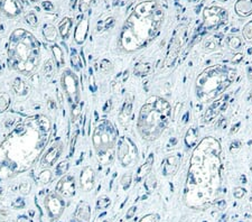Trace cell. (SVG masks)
Wrapping results in <instances>:
<instances>
[{"label":"cell","instance_id":"ba28073f","mask_svg":"<svg viewBox=\"0 0 252 222\" xmlns=\"http://www.w3.org/2000/svg\"><path fill=\"white\" fill-rule=\"evenodd\" d=\"M61 87H62L64 95L66 96L71 110L81 106L80 82H79L78 75L75 74L73 70L64 69L62 75H61Z\"/></svg>","mask_w":252,"mask_h":222},{"label":"cell","instance_id":"9f6ffc18","mask_svg":"<svg viewBox=\"0 0 252 222\" xmlns=\"http://www.w3.org/2000/svg\"><path fill=\"white\" fill-rule=\"evenodd\" d=\"M92 87V91L94 92L96 90L95 88V84H94V78H93V75L91 74V77H90V89Z\"/></svg>","mask_w":252,"mask_h":222},{"label":"cell","instance_id":"277c9868","mask_svg":"<svg viewBox=\"0 0 252 222\" xmlns=\"http://www.w3.org/2000/svg\"><path fill=\"white\" fill-rule=\"evenodd\" d=\"M41 61V44L31 32L16 28L10 34L7 48V63L10 70L32 77Z\"/></svg>","mask_w":252,"mask_h":222},{"label":"cell","instance_id":"2e32d148","mask_svg":"<svg viewBox=\"0 0 252 222\" xmlns=\"http://www.w3.org/2000/svg\"><path fill=\"white\" fill-rule=\"evenodd\" d=\"M96 182L95 171L91 166H84L80 173V188L84 193L93 191Z\"/></svg>","mask_w":252,"mask_h":222},{"label":"cell","instance_id":"52a82bcc","mask_svg":"<svg viewBox=\"0 0 252 222\" xmlns=\"http://www.w3.org/2000/svg\"><path fill=\"white\" fill-rule=\"evenodd\" d=\"M118 144V130L109 119H101L92 132V145L100 164L112 163Z\"/></svg>","mask_w":252,"mask_h":222},{"label":"cell","instance_id":"d6a6232c","mask_svg":"<svg viewBox=\"0 0 252 222\" xmlns=\"http://www.w3.org/2000/svg\"><path fill=\"white\" fill-rule=\"evenodd\" d=\"M114 25V18L110 16H103L102 18L99 20L98 23V31L99 32H104L110 30Z\"/></svg>","mask_w":252,"mask_h":222},{"label":"cell","instance_id":"8992f818","mask_svg":"<svg viewBox=\"0 0 252 222\" xmlns=\"http://www.w3.org/2000/svg\"><path fill=\"white\" fill-rule=\"evenodd\" d=\"M236 71L231 66L215 64L202 71L195 81L196 98L202 103L215 101L235 82Z\"/></svg>","mask_w":252,"mask_h":222},{"label":"cell","instance_id":"9a60e30c","mask_svg":"<svg viewBox=\"0 0 252 222\" xmlns=\"http://www.w3.org/2000/svg\"><path fill=\"white\" fill-rule=\"evenodd\" d=\"M24 6L20 0H0V12L7 18H16L23 13Z\"/></svg>","mask_w":252,"mask_h":222},{"label":"cell","instance_id":"1f68e13d","mask_svg":"<svg viewBox=\"0 0 252 222\" xmlns=\"http://www.w3.org/2000/svg\"><path fill=\"white\" fill-rule=\"evenodd\" d=\"M226 45H228V48L232 49V51H239L243 46V42L242 39L239 36H236V35H231V36H229L228 39H226Z\"/></svg>","mask_w":252,"mask_h":222},{"label":"cell","instance_id":"7bdbcfd3","mask_svg":"<svg viewBox=\"0 0 252 222\" xmlns=\"http://www.w3.org/2000/svg\"><path fill=\"white\" fill-rule=\"evenodd\" d=\"M110 203H111L110 198H108L107 195H102V196H100V198L98 199L96 207H98V210H104V209H107V207L110 206Z\"/></svg>","mask_w":252,"mask_h":222},{"label":"cell","instance_id":"5bb4252c","mask_svg":"<svg viewBox=\"0 0 252 222\" xmlns=\"http://www.w3.org/2000/svg\"><path fill=\"white\" fill-rule=\"evenodd\" d=\"M55 191L62 195L64 199L73 198L77 193V182L73 174H64L55 186Z\"/></svg>","mask_w":252,"mask_h":222},{"label":"cell","instance_id":"836d02e7","mask_svg":"<svg viewBox=\"0 0 252 222\" xmlns=\"http://www.w3.org/2000/svg\"><path fill=\"white\" fill-rule=\"evenodd\" d=\"M54 71H55V64H54L53 59H48L45 61L44 65H43V74L46 79H50L53 77Z\"/></svg>","mask_w":252,"mask_h":222},{"label":"cell","instance_id":"3957f363","mask_svg":"<svg viewBox=\"0 0 252 222\" xmlns=\"http://www.w3.org/2000/svg\"><path fill=\"white\" fill-rule=\"evenodd\" d=\"M166 18V9L159 0H145L136 5L125 20L118 38V48L124 53H135L155 41Z\"/></svg>","mask_w":252,"mask_h":222},{"label":"cell","instance_id":"f6af8a7d","mask_svg":"<svg viewBox=\"0 0 252 222\" xmlns=\"http://www.w3.org/2000/svg\"><path fill=\"white\" fill-rule=\"evenodd\" d=\"M18 191H19L20 194L23 195H27L30 194L32 191V184L30 182H21L19 184V188H18Z\"/></svg>","mask_w":252,"mask_h":222},{"label":"cell","instance_id":"9c48e42d","mask_svg":"<svg viewBox=\"0 0 252 222\" xmlns=\"http://www.w3.org/2000/svg\"><path fill=\"white\" fill-rule=\"evenodd\" d=\"M117 156L122 167H131L138 162V148L131 138L122 136L118 139Z\"/></svg>","mask_w":252,"mask_h":222},{"label":"cell","instance_id":"e0dca14e","mask_svg":"<svg viewBox=\"0 0 252 222\" xmlns=\"http://www.w3.org/2000/svg\"><path fill=\"white\" fill-rule=\"evenodd\" d=\"M179 165H181V156L177 154H171L164 159L161 173L164 176H172L177 173Z\"/></svg>","mask_w":252,"mask_h":222},{"label":"cell","instance_id":"74e56055","mask_svg":"<svg viewBox=\"0 0 252 222\" xmlns=\"http://www.w3.org/2000/svg\"><path fill=\"white\" fill-rule=\"evenodd\" d=\"M156 185H157L156 176L150 173L148 176L145 178V188L147 191H148V193H151L155 189H156Z\"/></svg>","mask_w":252,"mask_h":222},{"label":"cell","instance_id":"f5cc1de1","mask_svg":"<svg viewBox=\"0 0 252 222\" xmlns=\"http://www.w3.org/2000/svg\"><path fill=\"white\" fill-rule=\"evenodd\" d=\"M243 54L242 53H236V54H235V56H233V59H232V63L233 64H240L241 62H242L243 61Z\"/></svg>","mask_w":252,"mask_h":222},{"label":"cell","instance_id":"003e7915","mask_svg":"<svg viewBox=\"0 0 252 222\" xmlns=\"http://www.w3.org/2000/svg\"><path fill=\"white\" fill-rule=\"evenodd\" d=\"M250 99H251V101H252V91L250 92Z\"/></svg>","mask_w":252,"mask_h":222},{"label":"cell","instance_id":"db71d44e","mask_svg":"<svg viewBox=\"0 0 252 222\" xmlns=\"http://www.w3.org/2000/svg\"><path fill=\"white\" fill-rule=\"evenodd\" d=\"M43 8H44L46 12H53L54 10V5L50 1H44L42 3Z\"/></svg>","mask_w":252,"mask_h":222},{"label":"cell","instance_id":"ab89813d","mask_svg":"<svg viewBox=\"0 0 252 222\" xmlns=\"http://www.w3.org/2000/svg\"><path fill=\"white\" fill-rule=\"evenodd\" d=\"M68 165H70L68 160H63V162L57 164L56 167H55V175H56V176H63L64 174H66L67 170H68Z\"/></svg>","mask_w":252,"mask_h":222},{"label":"cell","instance_id":"d590c367","mask_svg":"<svg viewBox=\"0 0 252 222\" xmlns=\"http://www.w3.org/2000/svg\"><path fill=\"white\" fill-rule=\"evenodd\" d=\"M71 64H72V67H73L74 71H81L83 69V65H82V61H81V57L80 55L78 54V52L73 49V51L71 52Z\"/></svg>","mask_w":252,"mask_h":222},{"label":"cell","instance_id":"816d5d0a","mask_svg":"<svg viewBox=\"0 0 252 222\" xmlns=\"http://www.w3.org/2000/svg\"><path fill=\"white\" fill-rule=\"evenodd\" d=\"M46 106H47V109L49 110V111H55L56 109H57V106H56V103H55V100H53V99H48L47 100V102H46Z\"/></svg>","mask_w":252,"mask_h":222},{"label":"cell","instance_id":"f546056e","mask_svg":"<svg viewBox=\"0 0 252 222\" xmlns=\"http://www.w3.org/2000/svg\"><path fill=\"white\" fill-rule=\"evenodd\" d=\"M153 72V65L150 63H139L135 66L134 74L137 77H147Z\"/></svg>","mask_w":252,"mask_h":222},{"label":"cell","instance_id":"7c38bea8","mask_svg":"<svg viewBox=\"0 0 252 222\" xmlns=\"http://www.w3.org/2000/svg\"><path fill=\"white\" fill-rule=\"evenodd\" d=\"M44 206L52 220H59L65 211V201L56 191L48 193L44 199Z\"/></svg>","mask_w":252,"mask_h":222},{"label":"cell","instance_id":"03108f58","mask_svg":"<svg viewBox=\"0 0 252 222\" xmlns=\"http://www.w3.org/2000/svg\"><path fill=\"white\" fill-rule=\"evenodd\" d=\"M219 1H221V2H225V1H228V0H219Z\"/></svg>","mask_w":252,"mask_h":222},{"label":"cell","instance_id":"4dcf8cb0","mask_svg":"<svg viewBox=\"0 0 252 222\" xmlns=\"http://www.w3.org/2000/svg\"><path fill=\"white\" fill-rule=\"evenodd\" d=\"M53 178H54L53 172L50 171L49 168H44V170L39 172L38 176H37V178H36V180H37V182H38L39 184L47 185V184L50 183V182L53 181Z\"/></svg>","mask_w":252,"mask_h":222},{"label":"cell","instance_id":"ee69618b","mask_svg":"<svg viewBox=\"0 0 252 222\" xmlns=\"http://www.w3.org/2000/svg\"><path fill=\"white\" fill-rule=\"evenodd\" d=\"M131 182H132V174L130 173V172H128V173H125L124 175H122L120 183L122 185V188H124V190L129 189V186L131 185Z\"/></svg>","mask_w":252,"mask_h":222},{"label":"cell","instance_id":"484cf974","mask_svg":"<svg viewBox=\"0 0 252 222\" xmlns=\"http://www.w3.org/2000/svg\"><path fill=\"white\" fill-rule=\"evenodd\" d=\"M43 35L47 42H56L59 37V30L52 24H45L43 27Z\"/></svg>","mask_w":252,"mask_h":222},{"label":"cell","instance_id":"f1b7e54d","mask_svg":"<svg viewBox=\"0 0 252 222\" xmlns=\"http://www.w3.org/2000/svg\"><path fill=\"white\" fill-rule=\"evenodd\" d=\"M52 53H53V60L57 67H64L65 66V59H64V52L63 49L60 48L59 45L52 46Z\"/></svg>","mask_w":252,"mask_h":222},{"label":"cell","instance_id":"60d3db41","mask_svg":"<svg viewBox=\"0 0 252 222\" xmlns=\"http://www.w3.org/2000/svg\"><path fill=\"white\" fill-rule=\"evenodd\" d=\"M25 20H26L27 25H30L31 27L36 28L38 26V18L34 12L27 13L26 16H25Z\"/></svg>","mask_w":252,"mask_h":222},{"label":"cell","instance_id":"8fae6325","mask_svg":"<svg viewBox=\"0 0 252 222\" xmlns=\"http://www.w3.org/2000/svg\"><path fill=\"white\" fill-rule=\"evenodd\" d=\"M228 10L220 6L206 7L203 12L204 26L206 30H215L228 21Z\"/></svg>","mask_w":252,"mask_h":222},{"label":"cell","instance_id":"5b68a950","mask_svg":"<svg viewBox=\"0 0 252 222\" xmlns=\"http://www.w3.org/2000/svg\"><path fill=\"white\" fill-rule=\"evenodd\" d=\"M172 114V106L166 99L158 95L147 99L137 120V129L143 141H157L169 125Z\"/></svg>","mask_w":252,"mask_h":222},{"label":"cell","instance_id":"6f0895ef","mask_svg":"<svg viewBox=\"0 0 252 222\" xmlns=\"http://www.w3.org/2000/svg\"><path fill=\"white\" fill-rule=\"evenodd\" d=\"M17 222H31V220H30V218L26 216H20V217H18Z\"/></svg>","mask_w":252,"mask_h":222},{"label":"cell","instance_id":"44dd1931","mask_svg":"<svg viewBox=\"0 0 252 222\" xmlns=\"http://www.w3.org/2000/svg\"><path fill=\"white\" fill-rule=\"evenodd\" d=\"M155 163V155L154 154H150V155L147 157L145 163L142 165H140V167L138 168L136 173V182H140L148 176V175L151 173V170H153Z\"/></svg>","mask_w":252,"mask_h":222},{"label":"cell","instance_id":"bcb514c9","mask_svg":"<svg viewBox=\"0 0 252 222\" xmlns=\"http://www.w3.org/2000/svg\"><path fill=\"white\" fill-rule=\"evenodd\" d=\"M159 221V214L157 213H149L143 216L139 222H158Z\"/></svg>","mask_w":252,"mask_h":222},{"label":"cell","instance_id":"f35d334b","mask_svg":"<svg viewBox=\"0 0 252 222\" xmlns=\"http://www.w3.org/2000/svg\"><path fill=\"white\" fill-rule=\"evenodd\" d=\"M242 36L248 43H252V20L248 21L242 28Z\"/></svg>","mask_w":252,"mask_h":222},{"label":"cell","instance_id":"7402d4cb","mask_svg":"<svg viewBox=\"0 0 252 222\" xmlns=\"http://www.w3.org/2000/svg\"><path fill=\"white\" fill-rule=\"evenodd\" d=\"M235 12L240 17L252 15V0H237L235 5Z\"/></svg>","mask_w":252,"mask_h":222},{"label":"cell","instance_id":"94428289","mask_svg":"<svg viewBox=\"0 0 252 222\" xmlns=\"http://www.w3.org/2000/svg\"><path fill=\"white\" fill-rule=\"evenodd\" d=\"M248 79H249V80L252 82V69L251 67L248 69Z\"/></svg>","mask_w":252,"mask_h":222},{"label":"cell","instance_id":"cb8c5ba5","mask_svg":"<svg viewBox=\"0 0 252 222\" xmlns=\"http://www.w3.org/2000/svg\"><path fill=\"white\" fill-rule=\"evenodd\" d=\"M223 108H226V101L224 102V100H218V101H214L213 105L210 107V109L207 110L206 114H205L204 120L206 121H211L213 120L218 114L221 112L223 110Z\"/></svg>","mask_w":252,"mask_h":222},{"label":"cell","instance_id":"11a10c76","mask_svg":"<svg viewBox=\"0 0 252 222\" xmlns=\"http://www.w3.org/2000/svg\"><path fill=\"white\" fill-rule=\"evenodd\" d=\"M136 210H137V207H136V206H131L130 209L128 210L127 214H126V218H127V219H131V218L135 216V213H136Z\"/></svg>","mask_w":252,"mask_h":222},{"label":"cell","instance_id":"6125c7cd","mask_svg":"<svg viewBox=\"0 0 252 222\" xmlns=\"http://www.w3.org/2000/svg\"><path fill=\"white\" fill-rule=\"evenodd\" d=\"M77 2H78V0H71V7H72V8H74V7L77 6Z\"/></svg>","mask_w":252,"mask_h":222},{"label":"cell","instance_id":"d6986e66","mask_svg":"<svg viewBox=\"0 0 252 222\" xmlns=\"http://www.w3.org/2000/svg\"><path fill=\"white\" fill-rule=\"evenodd\" d=\"M132 101H134V99H132L131 95H129V96H127V98H126L124 105H122V107H121L120 112H119V114H118L119 123H120L121 125L128 124L131 119Z\"/></svg>","mask_w":252,"mask_h":222},{"label":"cell","instance_id":"8d00e7d4","mask_svg":"<svg viewBox=\"0 0 252 222\" xmlns=\"http://www.w3.org/2000/svg\"><path fill=\"white\" fill-rule=\"evenodd\" d=\"M113 64L108 59H103L100 61V72L103 74H109L112 72Z\"/></svg>","mask_w":252,"mask_h":222},{"label":"cell","instance_id":"680465c9","mask_svg":"<svg viewBox=\"0 0 252 222\" xmlns=\"http://www.w3.org/2000/svg\"><path fill=\"white\" fill-rule=\"evenodd\" d=\"M63 95H64V93H62V92H61L60 90H57L56 95H57V99H59V102L61 103V105H62L63 101H64V99H63Z\"/></svg>","mask_w":252,"mask_h":222},{"label":"cell","instance_id":"681fc988","mask_svg":"<svg viewBox=\"0 0 252 222\" xmlns=\"http://www.w3.org/2000/svg\"><path fill=\"white\" fill-rule=\"evenodd\" d=\"M244 195H246V190H244L243 188H241V186H236V188L233 189V196H235L236 199L240 200V199H242Z\"/></svg>","mask_w":252,"mask_h":222},{"label":"cell","instance_id":"6da1fadb","mask_svg":"<svg viewBox=\"0 0 252 222\" xmlns=\"http://www.w3.org/2000/svg\"><path fill=\"white\" fill-rule=\"evenodd\" d=\"M50 135L52 123L45 114L20 120L0 144V181L15 178L41 160Z\"/></svg>","mask_w":252,"mask_h":222},{"label":"cell","instance_id":"91938a15","mask_svg":"<svg viewBox=\"0 0 252 222\" xmlns=\"http://www.w3.org/2000/svg\"><path fill=\"white\" fill-rule=\"evenodd\" d=\"M239 127H240V123H237V124L236 125V127L233 126V127H232V130H231V135L236 134V132L237 131V128H239Z\"/></svg>","mask_w":252,"mask_h":222},{"label":"cell","instance_id":"30bf717a","mask_svg":"<svg viewBox=\"0 0 252 222\" xmlns=\"http://www.w3.org/2000/svg\"><path fill=\"white\" fill-rule=\"evenodd\" d=\"M187 41V25H179L173 34L172 41L169 43L166 57L164 60V67H171L174 65L177 60L179 52Z\"/></svg>","mask_w":252,"mask_h":222},{"label":"cell","instance_id":"be15d7a7","mask_svg":"<svg viewBox=\"0 0 252 222\" xmlns=\"http://www.w3.org/2000/svg\"><path fill=\"white\" fill-rule=\"evenodd\" d=\"M129 0H119V5H125V3H127Z\"/></svg>","mask_w":252,"mask_h":222},{"label":"cell","instance_id":"e7e4bbea","mask_svg":"<svg viewBox=\"0 0 252 222\" xmlns=\"http://www.w3.org/2000/svg\"><path fill=\"white\" fill-rule=\"evenodd\" d=\"M2 73V65H1V63H0V74Z\"/></svg>","mask_w":252,"mask_h":222},{"label":"cell","instance_id":"4fadbf2b","mask_svg":"<svg viewBox=\"0 0 252 222\" xmlns=\"http://www.w3.org/2000/svg\"><path fill=\"white\" fill-rule=\"evenodd\" d=\"M64 150V145L61 141H57L55 143H53L49 147L45 150L44 154H43L41 160V166L48 168L55 165L57 163V160L60 159V157L62 156Z\"/></svg>","mask_w":252,"mask_h":222},{"label":"cell","instance_id":"c3c4849f","mask_svg":"<svg viewBox=\"0 0 252 222\" xmlns=\"http://www.w3.org/2000/svg\"><path fill=\"white\" fill-rule=\"evenodd\" d=\"M241 147H242L241 142L237 141V139H235V141L231 143V145H230V152H231V154H236L240 152Z\"/></svg>","mask_w":252,"mask_h":222},{"label":"cell","instance_id":"d4e9b609","mask_svg":"<svg viewBox=\"0 0 252 222\" xmlns=\"http://www.w3.org/2000/svg\"><path fill=\"white\" fill-rule=\"evenodd\" d=\"M12 89L19 96H26L30 93V85L20 78L14 79L12 82Z\"/></svg>","mask_w":252,"mask_h":222},{"label":"cell","instance_id":"f907efd6","mask_svg":"<svg viewBox=\"0 0 252 222\" xmlns=\"http://www.w3.org/2000/svg\"><path fill=\"white\" fill-rule=\"evenodd\" d=\"M0 222H10V213L8 211L0 209Z\"/></svg>","mask_w":252,"mask_h":222},{"label":"cell","instance_id":"7a4b0ae2","mask_svg":"<svg viewBox=\"0 0 252 222\" xmlns=\"http://www.w3.org/2000/svg\"><path fill=\"white\" fill-rule=\"evenodd\" d=\"M222 146L207 136L195 146L189 159L184 202L194 210H205L217 201L222 186Z\"/></svg>","mask_w":252,"mask_h":222},{"label":"cell","instance_id":"4316f807","mask_svg":"<svg viewBox=\"0 0 252 222\" xmlns=\"http://www.w3.org/2000/svg\"><path fill=\"white\" fill-rule=\"evenodd\" d=\"M197 141H199V131H197L196 128H189L184 138L186 147L193 148L194 146L197 145Z\"/></svg>","mask_w":252,"mask_h":222},{"label":"cell","instance_id":"b9f144b4","mask_svg":"<svg viewBox=\"0 0 252 222\" xmlns=\"http://www.w3.org/2000/svg\"><path fill=\"white\" fill-rule=\"evenodd\" d=\"M79 134H80V130H79V128H78V127H75V128H74V130L72 131L71 139H70V156H72V154L74 153L75 144H77V141H78Z\"/></svg>","mask_w":252,"mask_h":222},{"label":"cell","instance_id":"ac0fdd59","mask_svg":"<svg viewBox=\"0 0 252 222\" xmlns=\"http://www.w3.org/2000/svg\"><path fill=\"white\" fill-rule=\"evenodd\" d=\"M91 220V206L85 201L80 202L75 207L72 222H90Z\"/></svg>","mask_w":252,"mask_h":222},{"label":"cell","instance_id":"7dc6e473","mask_svg":"<svg viewBox=\"0 0 252 222\" xmlns=\"http://www.w3.org/2000/svg\"><path fill=\"white\" fill-rule=\"evenodd\" d=\"M96 0H80V10L82 13H84L94 3Z\"/></svg>","mask_w":252,"mask_h":222},{"label":"cell","instance_id":"83f0119b","mask_svg":"<svg viewBox=\"0 0 252 222\" xmlns=\"http://www.w3.org/2000/svg\"><path fill=\"white\" fill-rule=\"evenodd\" d=\"M221 36L220 35H211L210 37H207L204 41L203 48L206 51H213V49H218L221 46Z\"/></svg>","mask_w":252,"mask_h":222},{"label":"cell","instance_id":"603a6c76","mask_svg":"<svg viewBox=\"0 0 252 222\" xmlns=\"http://www.w3.org/2000/svg\"><path fill=\"white\" fill-rule=\"evenodd\" d=\"M72 27H73V19L71 17H64V18L60 21L59 24V34L62 39L66 41L70 37Z\"/></svg>","mask_w":252,"mask_h":222},{"label":"cell","instance_id":"e575fe53","mask_svg":"<svg viewBox=\"0 0 252 222\" xmlns=\"http://www.w3.org/2000/svg\"><path fill=\"white\" fill-rule=\"evenodd\" d=\"M12 103V98L8 93L0 92V113L6 112Z\"/></svg>","mask_w":252,"mask_h":222},{"label":"cell","instance_id":"ffe728a7","mask_svg":"<svg viewBox=\"0 0 252 222\" xmlns=\"http://www.w3.org/2000/svg\"><path fill=\"white\" fill-rule=\"evenodd\" d=\"M89 34V21L86 18L81 19L79 21L74 31V41L77 44L82 45L85 42Z\"/></svg>","mask_w":252,"mask_h":222}]
</instances>
